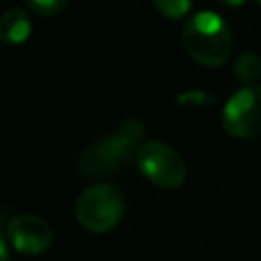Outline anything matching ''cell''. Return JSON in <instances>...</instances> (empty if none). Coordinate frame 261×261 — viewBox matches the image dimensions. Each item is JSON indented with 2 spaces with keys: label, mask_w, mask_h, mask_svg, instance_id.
<instances>
[{
  "label": "cell",
  "mask_w": 261,
  "mask_h": 261,
  "mask_svg": "<svg viewBox=\"0 0 261 261\" xmlns=\"http://www.w3.org/2000/svg\"><path fill=\"white\" fill-rule=\"evenodd\" d=\"M145 124L139 118H124L114 130L92 143L80 157L77 169L84 177H104L122 169L143 145Z\"/></svg>",
  "instance_id": "1"
},
{
  "label": "cell",
  "mask_w": 261,
  "mask_h": 261,
  "mask_svg": "<svg viewBox=\"0 0 261 261\" xmlns=\"http://www.w3.org/2000/svg\"><path fill=\"white\" fill-rule=\"evenodd\" d=\"M181 43L188 55L206 67L222 65L232 47L226 20L212 10H200L184 24Z\"/></svg>",
  "instance_id": "2"
},
{
  "label": "cell",
  "mask_w": 261,
  "mask_h": 261,
  "mask_svg": "<svg viewBox=\"0 0 261 261\" xmlns=\"http://www.w3.org/2000/svg\"><path fill=\"white\" fill-rule=\"evenodd\" d=\"M124 214L122 194L110 184H94L86 188L75 202V218L90 232L112 230Z\"/></svg>",
  "instance_id": "3"
},
{
  "label": "cell",
  "mask_w": 261,
  "mask_h": 261,
  "mask_svg": "<svg viewBox=\"0 0 261 261\" xmlns=\"http://www.w3.org/2000/svg\"><path fill=\"white\" fill-rule=\"evenodd\" d=\"M137 167L143 177H147L153 186L163 190H175L186 181V163L175 149L167 143L151 139L145 141L137 155Z\"/></svg>",
  "instance_id": "4"
},
{
  "label": "cell",
  "mask_w": 261,
  "mask_h": 261,
  "mask_svg": "<svg viewBox=\"0 0 261 261\" xmlns=\"http://www.w3.org/2000/svg\"><path fill=\"white\" fill-rule=\"evenodd\" d=\"M222 128L234 139L261 135V86H243L224 104L220 114Z\"/></svg>",
  "instance_id": "5"
},
{
  "label": "cell",
  "mask_w": 261,
  "mask_h": 261,
  "mask_svg": "<svg viewBox=\"0 0 261 261\" xmlns=\"http://www.w3.org/2000/svg\"><path fill=\"white\" fill-rule=\"evenodd\" d=\"M6 239L10 247L22 255H41L51 247V226L35 214H18L6 224Z\"/></svg>",
  "instance_id": "6"
},
{
  "label": "cell",
  "mask_w": 261,
  "mask_h": 261,
  "mask_svg": "<svg viewBox=\"0 0 261 261\" xmlns=\"http://www.w3.org/2000/svg\"><path fill=\"white\" fill-rule=\"evenodd\" d=\"M33 33L29 12L22 8H8L0 18V37L6 45H20Z\"/></svg>",
  "instance_id": "7"
},
{
  "label": "cell",
  "mask_w": 261,
  "mask_h": 261,
  "mask_svg": "<svg viewBox=\"0 0 261 261\" xmlns=\"http://www.w3.org/2000/svg\"><path fill=\"white\" fill-rule=\"evenodd\" d=\"M234 75L245 86L257 82L261 77V59L255 53H241L234 61Z\"/></svg>",
  "instance_id": "8"
},
{
  "label": "cell",
  "mask_w": 261,
  "mask_h": 261,
  "mask_svg": "<svg viewBox=\"0 0 261 261\" xmlns=\"http://www.w3.org/2000/svg\"><path fill=\"white\" fill-rule=\"evenodd\" d=\"M192 2L194 0H153L157 12L163 14L165 18H171V20L186 16L192 8Z\"/></svg>",
  "instance_id": "9"
},
{
  "label": "cell",
  "mask_w": 261,
  "mask_h": 261,
  "mask_svg": "<svg viewBox=\"0 0 261 261\" xmlns=\"http://www.w3.org/2000/svg\"><path fill=\"white\" fill-rule=\"evenodd\" d=\"M27 4L39 16H53L67 6V0H27Z\"/></svg>",
  "instance_id": "10"
},
{
  "label": "cell",
  "mask_w": 261,
  "mask_h": 261,
  "mask_svg": "<svg viewBox=\"0 0 261 261\" xmlns=\"http://www.w3.org/2000/svg\"><path fill=\"white\" fill-rule=\"evenodd\" d=\"M177 100H179V102H184V104H186L188 100H194V104H196V106H204V104H206V102H210L212 98H210L206 92L198 90V92H186V94H181Z\"/></svg>",
  "instance_id": "11"
},
{
  "label": "cell",
  "mask_w": 261,
  "mask_h": 261,
  "mask_svg": "<svg viewBox=\"0 0 261 261\" xmlns=\"http://www.w3.org/2000/svg\"><path fill=\"white\" fill-rule=\"evenodd\" d=\"M222 6H230V8H237V6H241V4H245L247 0H218Z\"/></svg>",
  "instance_id": "12"
},
{
  "label": "cell",
  "mask_w": 261,
  "mask_h": 261,
  "mask_svg": "<svg viewBox=\"0 0 261 261\" xmlns=\"http://www.w3.org/2000/svg\"><path fill=\"white\" fill-rule=\"evenodd\" d=\"M257 2H259V4H261V0H257Z\"/></svg>",
  "instance_id": "13"
}]
</instances>
